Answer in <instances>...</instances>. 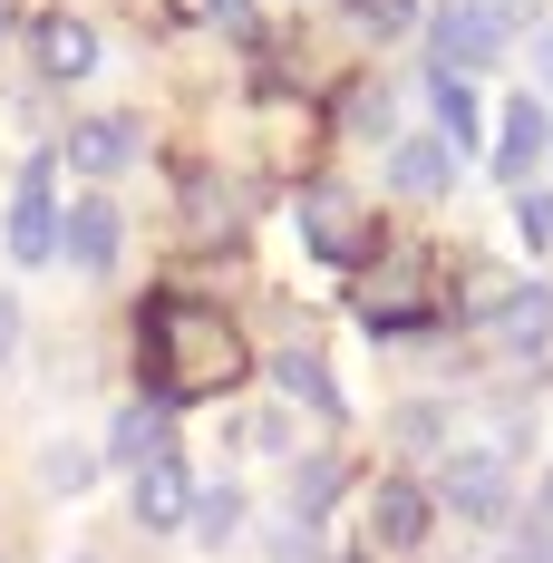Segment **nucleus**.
<instances>
[{"label":"nucleus","instance_id":"nucleus-20","mask_svg":"<svg viewBox=\"0 0 553 563\" xmlns=\"http://www.w3.org/2000/svg\"><path fill=\"white\" fill-rule=\"evenodd\" d=\"M331 496H340V466H331V456H311V466L291 476V506H301V515H321Z\"/></svg>","mask_w":553,"mask_h":563},{"label":"nucleus","instance_id":"nucleus-23","mask_svg":"<svg viewBox=\"0 0 553 563\" xmlns=\"http://www.w3.org/2000/svg\"><path fill=\"white\" fill-rule=\"evenodd\" d=\"M10 350H20V301L0 291V360H10Z\"/></svg>","mask_w":553,"mask_h":563},{"label":"nucleus","instance_id":"nucleus-11","mask_svg":"<svg viewBox=\"0 0 553 563\" xmlns=\"http://www.w3.org/2000/svg\"><path fill=\"white\" fill-rule=\"evenodd\" d=\"M108 456H117V466H156V456H175V418H166V398H136V408H117Z\"/></svg>","mask_w":553,"mask_h":563},{"label":"nucleus","instance_id":"nucleus-12","mask_svg":"<svg viewBox=\"0 0 553 563\" xmlns=\"http://www.w3.org/2000/svg\"><path fill=\"white\" fill-rule=\"evenodd\" d=\"M195 515V476L175 466V456H156V466H136V525L146 534H175Z\"/></svg>","mask_w":553,"mask_h":563},{"label":"nucleus","instance_id":"nucleus-25","mask_svg":"<svg viewBox=\"0 0 553 563\" xmlns=\"http://www.w3.org/2000/svg\"><path fill=\"white\" fill-rule=\"evenodd\" d=\"M544 525H553V476H544Z\"/></svg>","mask_w":553,"mask_h":563},{"label":"nucleus","instance_id":"nucleus-4","mask_svg":"<svg viewBox=\"0 0 553 563\" xmlns=\"http://www.w3.org/2000/svg\"><path fill=\"white\" fill-rule=\"evenodd\" d=\"M301 233H311L321 263H360V253H369V224H360V205H350L340 185H311V195H301Z\"/></svg>","mask_w":553,"mask_h":563},{"label":"nucleus","instance_id":"nucleus-8","mask_svg":"<svg viewBox=\"0 0 553 563\" xmlns=\"http://www.w3.org/2000/svg\"><path fill=\"white\" fill-rule=\"evenodd\" d=\"M544 146H553L544 98H505V126H496V175H505V185H524V175L544 166Z\"/></svg>","mask_w":553,"mask_h":563},{"label":"nucleus","instance_id":"nucleus-17","mask_svg":"<svg viewBox=\"0 0 553 563\" xmlns=\"http://www.w3.org/2000/svg\"><path fill=\"white\" fill-rule=\"evenodd\" d=\"M273 379H281L291 398H301V408H321V418H340V389H331V369H321L311 350H281V360H273Z\"/></svg>","mask_w":553,"mask_h":563},{"label":"nucleus","instance_id":"nucleus-22","mask_svg":"<svg viewBox=\"0 0 553 563\" xmlns=\"http://www.w3.org/2000/svg\"><path fill=\"white\" fill-rule=\"evenodd\" d=\"M360 20H369V30H408L418 10H408V0H360Z\"/></svg>","mask_w":553,"mask_h":563},{"label":"nucleus","instance_id":"nucleus-5","mask_svg":"<svg viewBox=\"0 0 553 563\" xmlns=\"http://www.w3.org/2000/svg\"><path fill=\"white\" fill-rule=\"evenodd\" d=\"M438 496L466 525H505V456H486V448H466V456H446V476H438Z\"/></svg>","mask_w":553,"mask_h":563},{"label":"nucleus","instance_id":"nucleus-21","mask_svg":"<svg viewBox=\"0 0 553 563\" xmlns=\"http://www.w3.org/2000/svg\"><path fill=\"white\" fill-rule=\"evenodd\" d=\"M515 224H524V243H553V195H524Z\"/></svg>","mask_w":553,"mask_h":563},{"label":"nucleus","instance_id":"nucleus-10","mask_svg":"<svg viewBox=\"0 0 553 563\" xmlns=\"http://www.w3.org/2000/svg\"><path fill=\"white\" fill-rule=\"evenodd\" d=\"M136 146H146L136 117H88V126L68 136V166H78V175H126V166H136Z\"/></svg>","mask_w":553,"mask_h":563},{"label":"nucleus","instance_id":"nucleus-24","mask_svg":"<svg viewBox=\"0 0 553 563\" xmlns=\"http://www.w3.org/2000/svg\"><path fill=\"white\" fill-rule=\"evenodd\" d=\"M534 68H544V88H553V30H544V40H534Z\"/></svg>","mask_w":553,"mask_h":563},{"label":"nucleus","instance_id":"nucleus-18","mask_svg":"<svg viewBox=\"0 0 553 563\" xmlns=\"http://www.w3.org/2000/svg\"><path fill=\"white\" fill-rule=\"evenodd\" d=\"M185 525H195V544H233V525H243V496H233V486H204Z\"/></svg>","mask_w":553,"mask_h":563},{"label":"nucleus","instance_id":"nucleus-13","mask_svg":"<svg viewBox=\"0 0 553 563\" xmlns=\"http://www.w3.org/2000/svg\"><path fill=\"white\" fill-rule=\"evenodd\" d=\"M388 185H398V195H446V185H456V146H446V136H398V146H388Z\"/></svg>","mask_w":553,"mask_h":563},{"label":"nucleus","instance_id":"nucleus-1","mask_svg":"<svg viewBox=\"0 0 553 563\" xmlns=\"http://www.w3.org/2000/svg\"><path fill=\"white\" fill-rule=\"evenodd\" d=\"M136 350H146V398H166V408L175 398H223V389H243V369H253L243 331L223 321L214 301H185V291L146 301Z\"/></svg>","mask_w":553,"mask_h":563},{"label":"nucleus","instance_id":"nucleus-7","mask_svg":"<svg viewBox=\"0 0 553 563\" xmlns=\"http://www.w3.org/2000/svg\"><path fill=\"white\" fill-rule=\"evenodd\" d=\"M486 331H496L505 350H544L553 340V291L544 282H505V291H486Z\"/></svg>","mask_w":553,"mask_h":563},{"label":"nucleus","instance_id":"nucleus-16","mask_svg":"<svg viewBox=\"0 0 553 563\" xmlns=\"http://www.w3.org/2000/svg\"><path fill=\"white\" fill-rule=\"evenodd\" d=\"M40 68L49 78H88L98 68V30L88 20H40Z\"/></svg>","mask_w":553,"mask_h":563},{"label":"nucleus","instance_id":"nucleus-14","mask_svg":"<svg viewBox=\"0 0 553 563\" xmlns=\"http://www.w3.org/2000/svg\"><path fill=\"white\" fill-rule=\"evenodd\" d=\"M58 243H68V263H88V273H108L117 263V205L108 195H88L68 224H58Z\"/></svg>","mask_w":553,"mask_h":563},{"label":"nucleus","instance_id":"nucleus-3","mask_svg":"<svg viewBox=\"0 0 553 563\" xmlns=\"http://www.w3.org/2000/svg\"><path fill=\"white\" fill-rule=\"evenodd\" d=\"M360 311H369V331H408V321L428 311V263H418V253H388L379 273L360 282Z\"/></svg>","mask_w":553,"mask_h":563},{"label":"nucleus","instance_id":"nucleus-19","mask_svg":"<svg viewBox=\"0 0 553 563\" xmlns=\"http://www.w3.org/2000/svg\"><path fill=\"white\" fill-rule=\"evenodd\" d=\"M40 476H49V496H78V486L98 476V456H88V448H49V456H40Z\"/></svg>","mask_w":553,"mask_h":563},{"label":"nucleus","instance_id":"nucleus-2","mask_svg":"<svg viewBox=\"0 0 553 563\" xmlns=\"http://www.w3.org/2000/svg\"><path fill=\"white\" fill-rule=\"evenodd\" d=\"M505 40H515V10H496V0H446L438 20H428V49H438L446 78H476V68H496Z\"/></svg>","mask_w":553,"mask_h":563},{"label":"nucleus","instance_id":"nucleus-6","mask_svg":"<svg viewBox=\"0 0 553 563\" xmlns=\"http://www.w3.org/2000/svg\"><path fill=\"white\" fill-rule=\"evenodd\" d=\"M49 253H58V195H49V166H30L10 195V263H49Z\"/></svg>","mask_w":553,"mask_h":563},{"label":"nucleus","instance_id":"nucleus-26","mask_svg":"<svg viewBox=\"0 0 553 563\" xmlns=\"http://www.w3.org/2000/svg\"><path fill=\"white\" fill-rule=\"evenodd\" d=\"M544 156H553V146H544Z\"/></svg>","mask_w":553,"mask_h":563},{"label":"nucleus","instance_id":"nucleus-15","mask_svg":"<svg viewBox=\"0 0 553 563\" xmlns=\"http://www.w3.org/2000/svg\"><path fill=\"white\" fill-rule=\"evenodd\" d=\"M428 108H438V136L446 146H476V136H486V108H476V78H428Z\"/></svg>","mask_w":553,"mask_h":563},{"label":"nucleus","instance_id":"nucleus-9","mask_svg":"<svg viewBox=\"0 0 553 563\" xmlns=\"http://www.w3.org/2000/svg\"><path fill=\"white\" fill-rule=\"evenodd\" d=\"M428 515H438V496H428V486L388 476L379 496H369V534H379L388 554H408V544H428Z\"/></svg>","mask_w":553,"mask_h":563}]
</instances>
